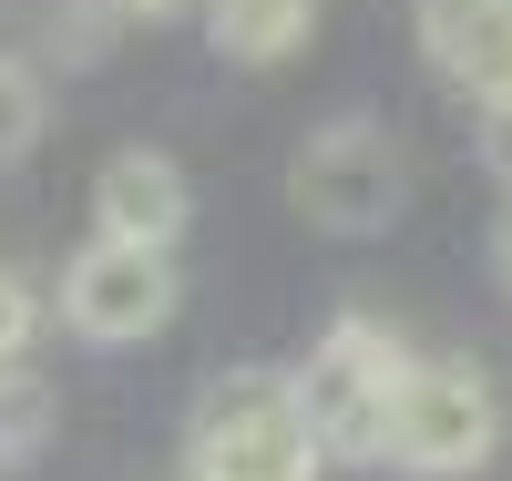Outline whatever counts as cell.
Instances as JSON below:
<instances>
[{
  "label": "cell",
  "mask_w": 512,
  "mask_h": 481,
  "mask_svg": "<svg viewBox=\"0 0 512 481\" xmlns=\"http://www.w3.org/2000/svg\"><path fill=\"white\" fill-rule=\"evenodd\" d=\"M185 215H195V185H185L175 154H154V144L103 154V174H93V226L113 246H164V256H175Z\"/></svg>",
  "instance_id": "52a82bcc"
},
{
  "label": "cell",
  "mask_w": 512,
  "mask_h": 481,
  "mask_svg": "<svg viewBox=\"0 0 512 481\" xmlns=\"http://www.w3.org/2000/svg\"><path fill=\"white\" fill-rule=\"evenodd\" d=\"M492 277L512 287V195H502V215H492Z\"/></svg>",
  "instance_id": "5bb4252c"
},
{
  "label": "cell",
  "mask_w": 512,
  "mask_h": 481,
  "mask_svg": "<svg viewBox=\"0 0 512 481\" xmlns=\"http://www.w3.org/2000/svg\"><path fill=\"white\" fill-rule=\"evenodd\" d=\"M318 461L297 369H226L185 410V481H318Z\"/></svg>",
  "instance_id": "6da1fadb"
},
{
  "label": "cell",
  "mask_w": 512,
  "mask_h": 481,
  "mask_svg": "<svg viewBox=\"0 0 512 481\" xmlns=\"http://www.w3.org/2000/svg\"><path fill=\"white\" fill-rule=\"evenodd\" d=\"M52 441V379L41 369H0V461H31Z\"/></svg>",
  "instance_id": "30bf717a"
},
{
  "label": "cell",
  "mask_w": 512,
  "mask_h": 481,
  "mask_svg": "<svg viewBox=\"0 0 512 481\" xmlns=\"http://www.w3.org/2000/svg\"><path fill=\"white\" fill-rule=\"evenodd\" d=\"M482 154H492V174H502V195H512V113H482Z\"/></svg>",
  "instance_id": "4fadbf2b"
},
{
  "label": "cell",
  "mask_w": 512,
  "mask_h": 481,
  "mask_svg": "<svg viewBox=\"0 0 512 481\" xmlns=\"http://www.w3.org/2000/svg\"><path fill=\"white\" fill-rule=\"evenodd\" d=\"M400 195H410V164H400V134L379 113H328L287 154V205L318 236H379L400 215Z\"/></svg>",
  "instance_id": "3957f363"
},
{
  "label": "cell",
  "mask_w": 512,
  "mask_h": 481,
  "mask_svg": "<svg viewBox=\"0 0 512 481\" xmlns=\"http://www.w3.org/2000/svg\"><path fill=\"white\" fill-rule=\"evenodd\" d=\"M205 41L246 72H277L318 41V0H205Z\"/></svg>",
  "instance_id": "ba28073f"
},
{
  "label": "cell",
  "mask_w": 512,
  "mask_h": 481,
  "mask_svg": "<svg viewBox=\"0 0 512 481\" xmlns=\"http://www.w3.org/2000/svg\"><path fill=\"white\" fill-rule=\"evenodd\" d=\"M41 123H52V93H41V72L21 52H0V174H11L31 144H41Z\"/></svg>",
  "instance_id": "9c48e42d"
},
{
  "label": "cell",
  "mask_w": 512,
  "mask_h": 481,
  "mask_svg": "<svg viewBox=\"0 0 512 481\" xmlns=\"http://www.w3.org/2000/svg\"><path fill=\"white\" fill-rule=\"evenodd\" d=\"M175 256L164 246H113V236H93L62 267V328L82 338V348H134V338H154L164 318H175Z\"/></svg>",
  "instance_id": "5b68a950"
},
{
  "label": "cell",
  "mask_w": 512,
  "mask_h": 481,
  "mask_svg": "<svg viewBox=\"0 0 512 481\" xmlns=\"http://www.w3.org/2000/svg\"><path fill=\"white\" fill-rule=\"evenodd\" d=\"M420 52L472 113H512V0H410Z\"/></svg>",
  "instance_id": "8992f818"
},
{
  "label": "cell",
  "mask_w": 512,
  "mask_h": 481,
  "mask_svg": "<svg viewBox=\"0 0 512 481\" xmlns=\"http://www.w3.org/2000/svg\"><path fill=\"white\" fill-rule=\"evenodd\" d=\"M41 318H52V308H41V287H31L21 267H0V369H21V348L41 338Z\"/></svg>",
  "instance_id": "8fae6325"
},
{
  "label": "cell",
  "mask_w": 512,
  "mask_h": 481,
  "mask_svg": "<svg viewBox=\"0 0 512 481\" xmlns=\"http://www.w3.org/2000/svg\"><path fill=\"white\" fill-rule=\"evenodd\" d=\"M103 11H113L123 31H164V21H185V11H205V0H103Z\"/></svg>",
  "instance_id": "7c38bea8"
},
{
  "label": "cell",
  "mask_w": 512,
  "mask_h": 481,
  "mask_svg": "<svg viewBox=\"0 0 512 481\" xmlns=\"http://www.w3.org/2000/svg\"><path fill=\"white\" fill-rule=\"evenodd\" d=\"M420 369V348L390 328V318H328V338L308 348V369H297V400H308V430L328 461H390V420H400V389Z\"/></svg>",
  "instance_id": "7a4b0ae2"
},
{
  "label": "cell",
  "mask_w": 512,
  "mask_h": 481,
  "mask_svg": "<svg viewBox=\"0 0 512 481\" xmlns=\"http://www.w3.org/2000/svg\"><path fill=\"white\" fill-rule=\"evenodd\" d=\"M502 451V400L472 359H420L400 389V420H390V471L410 481H472Z\"/></svg>",
  "instance_id": "277c9868"
}]
</instances>
